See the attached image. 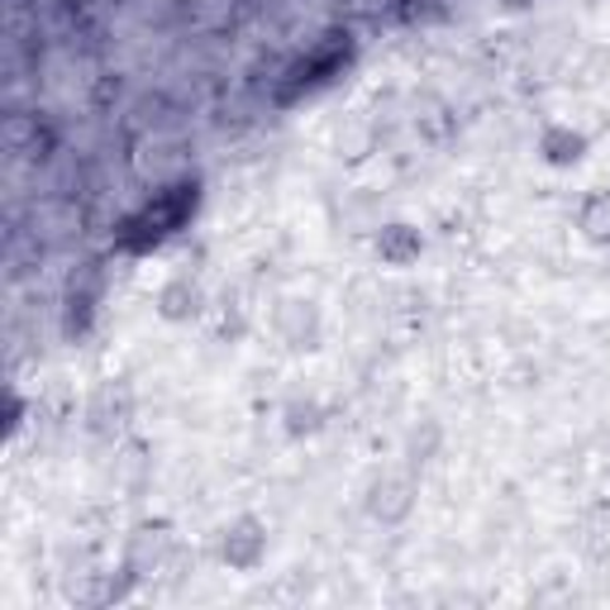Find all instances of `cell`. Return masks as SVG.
Returning <instances> with one entry per match:
<instances>
[{"label":"cell","instance_id":"obj_1","mask_svg":"<svg viewBox=\"0 0 610 610\" xmlns=\"http://www.w3.org/2000/svg\"><path fill=\"white\" fill-rule=\"evenodd\" d=\"M263 530L253 525V520H239L235 530H225V563L229 568H258V558H263Z\"/></svg>","mask_w":610,"mask_h":610},{"label":"cell","instance_id":"obj_2","mask_svg":"<svg viewBox=\"0 0 610 610\" xmlns=\"http://www.w3.org/2000/svg\"><path fill=\"white\" fill-rule=\"evenodd\" d=\"M377 253H382L386 263L405 268L411 258H420V235H415L411 225H386V229H382V239H377Z\"/></svg>","mask_w":610,"mask_h":610},{"label":"cell","instance_id":"obj_3","mask_svg":"<svg viewBox=\"0 0 610 610\" xmlns=\"http://www.w3.org/2000/svg\"><path fill=\"white\" fill-rule=\"evenodd\" d=\"M577 229H582L587 239L606 243L610 239V192H591L582 200V215H577Z\"/></svg>","mask_w":610,"mask_h":610},{"label":"cell","instance_id":"obj_4","mask_svg":"<svg viewBox=\"0 0 610 610\" xmlns=\"http://www.w3.org/2000/svg\"><path fill=\"white\" fill-rule=\"evenodd\" d=\"M157 305H163V315H167V319H186V315H196V286H192V282H172Z\"/></svg>","mask_w":610,"mask_h":610},{"label":"cell","instance_id":"obj_5","mask_svg":"<svg viewBox=\"0 0 610 610\" xmlns=\"http://www.w3.org/2000/svg\"><path fill=\"white\" fill-rule=\"evenodd\" d=\"M377 497H386V505H372L377 515H386V520H396L411 511V497H405V487L401 482H386V487H377Z\"/></svg>","mask_w":610,"mask_h":610}]
</instances>
